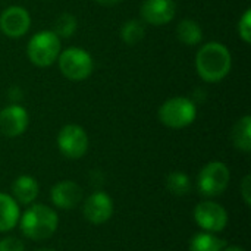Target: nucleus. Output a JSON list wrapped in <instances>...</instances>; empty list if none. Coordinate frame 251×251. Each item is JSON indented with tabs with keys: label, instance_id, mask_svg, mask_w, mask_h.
<instances>
[{
	"label": "nucleus",
	"instance_id": "nucleus-1",
	"mask_svg": "<svg viewBox=\"0 0 251 251\" xmlns=\"http://www.w3.org/2000/svg\"><path fill=\"white\" fill-rule=\"evenodd\" d=\"M232 68V56L228 47L218 41L206 43L196 54V69L204 82H221Z\"/></svg>",
	"mask_w": 251,
	"mask_h": 251
},
{
	"label": "nucleus",
	"instance_id": "nucleus-3",
	"mask_svg": "<svg viewBox=\"0 0 251 251\" xmlns=\"http://www.w3.org/2000/svg\"><path fill=\"white\" fill-rule=\"evenodd\" d=\"M62 51L60 38L50 29L35 32L26 44V56L29 62L38 68L53 65Z\"/></svg>",
	"mask_w": 251,
	"mask_h": 251
},
{
	"label": "nucleus",
	"instance_id": "nucleus-26",
	"mask_svg": "<svg viewBox=\"0 0 251 251\" xmlns=\"http://www.w3.org/2000/svg\"><path fill=\"white\" fill-rule=\"evenodd\" d=\"M222 251H246L243 247H238V246H229V247H225Z\"/></svg>",
	"mask_w": 251,
	"mask_h": 251
},
{
	"label": "nucleus",
	"instance_id": "nucleus-8",
	"mask_svg": "<svg viewBox=\"0 0 251 251\" xmlns=\"http://www.w3.org/2000/svg\"><path fill=\"white\" fill-rule=\"evenodd\" d=\"M194 221L203 231L219 234L228 225V212L216 201H201L194 209Z\"/></svg>",
	"mask_w": 251,
	"mask_h": 251
},
{
	"label": "nucleus",
	"instance_id": "nucleus-4",
	"mask_svg": "<svg viewBox=\"0 0 251 251\" xmlns=\"http://www.w3.org/2000/svg\"><path fill=\"white\" fill-rule=\"evenodd\" d=\"M157 115L165 126L172 129H182L196 121L197 106L188 97H172L159 107Z\"/></svg>",
	"mask_w": 251,
	"mask_h": 251
},
{
	"label": "nucleus",
	"instance_id": "nucleus-25",
	"mask_svg": "<svg viewBox=\"0 0 251 251\" xmlns=\"http://www.w3.org/2000/svg\"><path fill=\"white\" fill-rule=\"evenodd\" d=\"M99 4H103V6H115V4H118L121 0H96Z\"/></svg>",
	"mask_w": 251,
	"mask_h": 251
},
{
	"label": "nucleus",
	"instance_id": "nucleus-7",
	"mask_svg": "<svg viewBox=\"0 0 251 251\" xmlns=\"http://www.w3.org/2000/svg\"><path fill=\"white\" fill-rule=\"evenodd\" d=\"M88 135L82 126L76 124H68L60 128L57 134V149L66 159H81L88 151Z\"/></svg>",
	"mask_w": 251,
	"mask_h": 251
},
{
	"label": "nucleus",
	"instance_id": "nucleus-23",
	"mask_svg": "<svg viewBox=\"0 0 251 251\" xmlns=\"http://www.w3.org/2000/svg\"><path fill=\"white\" fill-rule=\"evenodd\" d=\"M0 251H25V246L16 237H6L0 240Z\"/></svg>",
	"mask_w": 251,
	"mask_h": 251
},
{
	"label": "nucleus",
	"instance_id": "nucleus-10",
	"mask_svg": "<svg viewBox=\"0 0 251 251\" xmlns=\"http://www.w3.org/2000/svg\"><path fill=\"white\" fill-rule=\"evenodd\" d=\"M29 124V115L25 107L12 103L0 110V132L9 138L22 135Z\"/></svg>",
	"mask_w": 251,
	"mask_h": 251
},
{
	"label": "nucleus",
	"instance_id": "nucleus-17",
	"mask_svg": "<svg viewBox=\"0 0 251 251\" xmlns=\"http://www.w3.org/2000/svg\"><path fill=\"white\" fill-rule=\"evenodd\" d=\"M176 37L187 46H197L203 40V29L194 19H182L176 26Z\"/></svg>",
	"mask_w": 251,
	"mask_h": 251
},
{
	"label": "nucleus",
	"instance_id": "nucleus-20",
	"mask_svg": "<svg viewBox=\"0 0 251 251\" xmlns=\"http://www.w3.org/2000/svg\"><path fill=\"white\" fill-rule=\"evenodd\" d=\"M144 22L143 21H138V19H129L126 21L122 26H121V38L124 43L129 44V46H134L137 43H140L144 35H146V28L143 25Z\"/></svg>",
	"mask_w": 251,
	"mask_h": 251
},
{
	"label": "nucleus",
	"instance_id": "nucleus-15",
	"mask_svg": "<svg viewBox=\"0 0 251 251\" xmlns=\"http://www.w3.org/2000/svg\"><path fill=\"white\" fill-rule=\"evenodd\" d=\"M21 212L16 200L4 193H0V232L12 231L19 224Z\"/></svg>",
	"mask_w": 251,
	"mask_h": 251
},
{
	"label": "nucleus",
	"instance_id": "nucleus-5",
	"mask_svg": "<svg viewBox=\"0 0 251 251\" xmlns=\"http://www.w3.org/2000/svg\"><path fill=\"white\" fill-rule=\"evenodd\" d=\"M59 71L69 81H84L94 69V62L91 54L81 47H68L60 51L57 57Z\"/></svg>",
	"mask_w": 251,
	"mask_h": 251
},
{
	"label": "nucleus",
	"instance_id": "nucleus-2",
	"mask_svg": "<svg viewBox=\"0 0 251 251\" xmlns=\"http://www.w3.org/2000/svg\"><path fill=\"white\" fill-rule=\"evenodd\" d=\"M22 234L31 241L49 240L57 229V213L46 204H32L19 218Z\"/></svg>",
	"mask_w": 251,
	"mask_h": 251
},
{
	"label": "nucleus",
	"instance_id": "nucleus-11",
	"mask_svg": "<svg viewBox=\"0 0 251 251\" xmlns=\"http://www.w3.org/2000/svg\"><path fill=\"white\" fill-rule=\"evenodd\" d=\"M82 213L94 225L106 224L113 215V200L104 191H94L84 201Z\"/></svg>",
	"mask_w": 251,
	"mask_h": 251
},
{
	"label": "nucleus",
	"instance_id": "nucleus-16",
	"mask_svg": "<svg viewBox=\"0 0 251 251\" xmlns=\"http://www.w3.org/2000/svg\"><path fill=\"white\" fill-rule=\"evenodd\" d=\"M232 143L237 150L243 153L251 151V118L250 115L243 116L232 128Z\"/></svg>",
	"mask_w": 251,
	"mask_h": 251
},
{
	"label": "nucleus",
	"instance_id": "nucleus-13",
	"mask_svg": "<svg viewBox=\"0 0 251 251\" xmlns=\"http://www.w3.org/2000/svg\"><path fill=\"white\" fill-rule=\"evenodd\" d=\"M50 200L57 209L71 210L82 200V188L71 179L59 181L50 190Z\"/></svg>",
	"mask_w": 251,
	"mask_h": 251
},
{
	"label": "nucleus",
	"instance_id": "nucleus-14",
	"mask_svg": "<svg viewBox=\"0 0 251 251\" xmlns=\"http://www.w3.org/2000/svg\"><path fill=\"white\" fill-rule=\"evenodd\" d=\"M40 193V187L35 178L29 175H21L12 184V197L16 203L21 204H31Z\"/></svg>",
	"mask_w": 251,
	"mask_h": 251
},
{
	"label": "nucleus",
	"instance_id": "nucleus-27",
	"mask_svg": "<svg viewBox=\"0 0 251 251\" xmlns=\"http://www.w3.org/2000/svg\"><path fill=\"white\" fill-rule=\"evenodd\" d=\"M37 251H56V250H53V249H40V250H37Z\"/></svg>",
	"mask_w": 251,
	"mask_h": 251
},
{
	"label": "nucleus",
	"instance_id": "nucleus-18",
	"mask_svg": "<svg viewBox=\"0 0 251 251\" xmlns=\"http://www.w3.org/2000/svg\"><path fill=\"white\" fill-rule=\"evenodd\" d=\"M226 243L212 232H199L190 240V251H222Z\"/></svg>",
	"mask_w": 251,
	"mask_h": 251
},
{
	"label": "nucleus",
	"instance_id": "nucleus-6",
	"mask_svg": "<svg viewBox=\"0 0 251 251\" xmlns=\"http://www.w3.org/2000/svg\"><path fill=\"white\" fill-rule=\"evenodd\" d=\"M231 181L229 168L224 162H210L199 174L197 188L204 197H218L225 193Z\"/></svg>",
	"mask_w": 251,
	"mask_h": 251
},
{
	"label": "nucleus",
	"instance_id": "nucleus-9",
	"mask_svg": "<svg viewBox=\"0 0 251 251\" xmlns=\"http://www.w3.org/2000/svg\"><path fill=\"white\" fill-rule=\"evenodd\" d=\"M31 28L29 12L22 6H9L0 13V31L9 38H21Z\"/></svg>",
	"mask_w": 251,
	"mask_h": 251
},
{
	"label": "nucleus",
	"instance_id": "nucleus-24",
	"mask_svg": "<svg viewBox=\"0 0 251 251\" xmlns=\"http://www.w3.org/2000/svg\"><path fill=\"white\" fill-rule=\"evenodd\" d=\"M241 196H243V200L246 203V206H250L251 204V176L250 175H246L243 182H241Z\"/></svg>",
	"mask_w": 251,
	"mask_h": 251
},
{
	"label": "nucleus",
	"instance_id": "nucleus-12",
	"mask_svg": "<svg viewBox=\"0 0 251 251\" xmlns=\"http://www.w3.org/2000/svg\"><path fill=\"white\" fill-rule=\"evenodd\" d=\"M141 21L154 26L169 24L176 15L174 0H144L140 7Z\"/></svg>",
	"mask_w": 251,
	"mask_h": 251
},
{
	"label": "nucleus",
	"instance_id": "nucleus-19",
	"mask_svg": "<svg viewBox=\"0 0 251 251\" xmlns=\"http://www.w3.org/2000/svg\"><path fill=\"white\" fill-rule=\"evenodd\" d=\"M166 188L171 194L176 197H184L191 190V181L187 174L181 171H175L166 176Z\"/></svg>",
	"mask_w": 251,
	"mask_h": 251
},
{
	"label": "nucleus",
	"instance_id": "nucleus-21",
	"mask_svg": "<svg viewBox=\"0 0 251 251\" xmlns=\"http://www.w3.org/2000/svg\"><path fill=\"white\" fill-rule=\"evenodd\" d=\"M76 26H78L76 18L69 12H63L56 18L53 24V32L59 38H69L76 31Z\"/></svg>",
	"mask_w": 251,
	"mask_h": 251
},
{
	"label": "nucleus",
	"instance_id": "nucleus-22",
	"mask_svg": "<svg viewBox=\"0 0 251 251\" xmlns=\"http://www.w3.org/2000/svg\"><path fill=\"white\" fill-rule=\"evenodd\" d=\"M238 34H240V38L250 44L251 43V10L247 9L243 16L240 18L238 21Z\"/></svg>",
	"mask_w": 251,
	"mask_h": 251
}]
</instances>
